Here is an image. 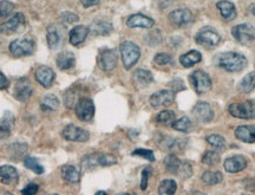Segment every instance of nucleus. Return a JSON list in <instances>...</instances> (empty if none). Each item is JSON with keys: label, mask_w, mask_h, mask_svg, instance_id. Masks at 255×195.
<instances>
[{"label": "nucleus", "mask_w": 255, "mask_h": 195, "mask_svg": "<svg viewBox=\"0 0 255 195\" xmlns=\"http://www.w3.org/2000/svg\"><path fill=\"white\" fill-rule=\"evenodd\" d=\"M216 65L228 72H240L247 66L246 57L238 52H223L216 56Z\"/></svg>", "instance_id": "1"}, {"label": "nucleus", "mask_w": 255, "mask_h": 195, "mask_svg": "<svg viewBox=\"0 0 255 195\" xmlns=\"http://www.w3.org/2000/svg\"><path fill=\"white\" fill-rule=\"evenodd\" d=\"M121 56H122V60L124 66L127 70H130L135 64L138 62L139 57H141V50L132 41H123L121 44Z\"/></svg>", "instance_id": "2"}, {"label": "nucleus", "mask_w": 255, "mask_h": 195, "mask_svg": "<svg viewBox=\"0 0 255 195\" xmlns=\"http://www.w3.org/2000/svg\"><path fill=\"white\" fill-rule=\"evenodd\" d=\"M228 111L232 116L241 120H252L255 118V101H246L242 103H233L228 107Z\"/></svg>", "instance_id": "3"}, {"label": "nucleus", "mask_w": 255, "mask_h": 195, "mask_svg": "<svg viewBox=\"0 0 255 195\" xmlns=\"http://www.w3.org/2000/svg\"><path fill=\"white\" fill-rule=\"evenodd\" d=\"M9 52L12 56L20 58V57L30 56L34 51V41L31 38H21L11 41L8 46Z\"/></svg>", "instance_id": "4"}, {"label": "nucleus", "mask_w": 255, "mask_h": 195, "mask_svg": "<svg viewBox=\"0 0 255 195\" xmlns=\"http://www.w3.org/2000/svg\"><path fill=\"white\" fill-rule=\"evenodd\" d=\"M75 113L78 120L83 122H90L95 116V104L88 97H81L75 107Z\"/></svg>", "instance_id": "5"}, {"label": "nucleus", "mask_w": 255, "mask_h": 195, "mask_svg": "<svg viewBox=\"0 0 255 195\" xmlns=\"http://www.w3.org/2000/svg\"><path fill=\"white\" fill-rule=\"evenodd\" d=\"M220 40H221V37L213 27H203L196 34V43L201 46L207 47V49L219 45Z\"/></svg>", "instance_id": "6"}, {"label": "nucleus", "mask_w": 255, "mask_h": 195, "mask_svg": "<svg viewBox=\"0 0 255 195\" xmlns=\"http://www.w3.org/2000/svg\"><path fill=\"white\" fill-rule=\"evenodd\" d=\"M189 81L194 85L197 94H206L212 89V79L202 70H196L191 73Z\"/></svg>", "instance_id": "7"}, {"label": "nucleus", "mask_w": 255, "mask_h": 195, "mask_svg": "<svg viewBox=\"0 0 255 195\" xmlns=\"http://www.w3.org/2000/svg\"><path fill=\"white\" fill-rule=\"evenodd\" d=\"M47 45L51 50H58L64 44V28L59 24H52L46 30Z\"/></svg>", "instance_id": "8"}, {"label": "nucleus", "mask_w": 255, "mask_h": 195, "mask_svg": "<svg viewBox=\"0 0 255 195\" xmlns=\"http://www.w3.org/2000/svg\"><path fill=\"white\" fill-rule=\"evenodd\" d=\"M232 34L239 43L247 45L255 39V28L251 24H240L233 27Z\"/></svg>", "instance_id": "9"}, {"label": "nucleus", "mask_w": 255, "mask_h": 195, "mask_svg": "<svg viewBox=\"0 0 255 195\" xmlns=\"http://www.w3.org/2000/svg\"><path fill=\"white\" fill-rule=\"evenodd\" d=\"M63 137L66 141H71V142H87L90 139V135L83 128H79L75 124H68L63 129Z\"/></svg>", "instance_id": "10"}, {"label": "nucleus", "mask_w": 255, "mask_h": 195, "mask_svg": "<svg viewBox=\"0 0 255 195\" xmlns=\"http://www.w3.org/2000/svg\"><path fill=\"white\" fill-rule=\"evenodd\" d=\"M33 94V88H32L31 82L27 78H19L15 82L13 96L15 100L19 102H26Z\"/></svg>", "instance_id": "11"}, {"label": "nucleus", "mask_w": 255, "mask_h": 195, "mask_svg": "<svg viewBox=\"0 0 255 195\" xmlns=\"http://www.w3.org/2000/svg\"><path fill=\"white\" fill-rule=\"evenodd\" d=\"M25 25V15L23 13L14 14L5 23L0 24V34H12L20 31Z\"/></svg>", "instance_id": "12"}, {"label": "nucleus", "mask_w": 255, "mask_h": 195, "mask_svg": "<svg viewBox=\"0 0 255 195\" xmlns=\"http://www.w3.org/2000/svg\"><path fill=\"white\" fill-rule=\"evenodd\" d=\"M169 21L176 26H183L194 20V15L188 8H177L169 13Z\"/></svg>", "instance_id": "13"}, {"label": "nucleus", "mask_w": 255, "mask_h": 195, "mask_svg": "<svg viewBox=\"0 0 255 195\" xmlns=\"http://www.w3.org/2000/svg\"><path fill=\"white\" fill-rule=\"evenodd\" d=\"M194 116L196 117L197 121L203 123H208L214 117V111H213L212 107L207 103V102H199L193 109Z\"/></svg>", "instance_id": "14"}, {"label": "nucleus", "mask_w": 255, "mask_h": 195, "mask_svg": "<svg viewBox=\"0 0 255 195\" xmlns=\"http://www.w3.org/2000/svg\"><path fill=\"white\" fill-rule=\"evenodd\" d=\"M34 77L41 86L47 89L52 85L53 81H55L56 73L49 66H39L34 72Z\"/></svg>", "instance_id": "15"}, {"label": "nucleus", "mask_w": 255, "mask_h": 195, "mask_svg": "<svg viewBox=\"0 0 255 195\" xmlns=\"http://www.w3.org/2000/svg\"><path fill=\"white\" fill-rule=\"evenodd\" d=\"M117 65V53L115 50L105 49L101 51L100 66L104 71H111Z\"/></svg>", "instance_id": "16"}, {"label": "nucleus", "mask_w": 255, "mask_h": 195, "mask_svg": "<svg viewBox=\"0 0 255 195\" xmlns=\"http://www.w3.org/2000/svg\"><path fill=\"white\" fill-rule=\"evenodd\" d=\"M175 100V95L173 91L170 90H161L158 92H155L150 97V104L152 108H159L165 107V105L171 104Z\"/></svg>", "instance_id": "17"}, {"label": "nucleus", "mask_w": 255, "mask_h": 195, "mask_svg": "<svg viewBox=\"0 0 255 195\" xmlns=\"http://www.w3.org/2000/svg\"><path fill=\"white\" fill-rule=\"evenodd\" d=\"M223 166L228 173H239L247 167V159L242 155H234L226 160Z\"/></svg>", "instance_id": "18"}, {"label": "nucleus", "mask_w": 255, "mask_h": 195, "mask_svg": "<svg viewBox=\"0 0 255 195\" xmlns=\"http://www.w3.org/2000/svg\"><path fill=\"white\" fill-rule=\"evenodd\" d=\"M154 19L146 17L144 14L137 13L132 14L128 18L127 25L129 27H142V28H150L154 26Z\"/></svg>", "instance_id": "19"}, {"label": "nucleus", "mask_w": 255, "mask_h": 195, "mask_svg": "<svg viewBox=\"0 0 255 195\" xmlns=\"http://www.w3.org/2000/svg\"><path fill=\"white\" fill-rule=\"evenodd\" d=\"M89 32H90L89 27L84 26V25H78V26L73 27L69 33L70 43H71L73 46L81 45L83 41L87 39Z\"/></svg>", "instance_id": "20"}, {"label": "nucleus", "mask_w": 255, "mask_h": 195, "mask_svg": "<svg viewBox=\"0 0 255 195\" xmlns=\"http://www.w3.org/2000/svg\"><path fill=\"white\" fill-rule=\"evenodd\" d=\"M18 172L13 166H0V181L4 185H12L18 181Z\"/></svg>", "instance_id": "21"}, {"label": "nucleus", "mask_w": 255, "mask_h": 195, "mask_svg": "<svg viewBox=\"0 0 255 195\" xmlns=\"http://www.w3.org/2000/svg\"><path fill=\"white\" fill-rule=\"evenodd\" d=\"M14 126V116L9 111H6L4 116L0 120V140H5L9 137L12 128Z\"/></svg>", "instance_id": "22"}, {"label": "nucleus", "mask_w": 255, "mask_h": 195, "mask_svg": "<svg viewBox=\"0 0 255 195\" xmlns=\"http://www.w3.org/2000/svg\"><path fill=\"white\" fill-rule=\"evenodd\" d=\"M89 30L95 36H107L113 31V24L109 20H105V19H97L91 24Z\"/></svg>", "instance_id": "23"}, {"label": "nucleus", "mask_w": 255, "mask_h": 195, "mask_svg": "<svg viewBox=\"0 0 255 195\" xmlns=\"http://www.w3.org/2000/svg\"><path fill=\"white\" fill-rule=\"evenodd\" d=\"M235 136L238 140L245 143L255 142V126H241L235 130Z\"/></svg>", "instance_id": "24"}, {"label": "nucleus", "mask_w": 255, "mask_h": 195, "mask_svg": "<svg viewBox=\"0 0 255 195\" xmlns=\"http://www.w3.org/2000/svg\"><path fill=\"white\" fill-rule=\"evenodd\" d=\"M75 55L72 52H70V51H64V52L59 53L58 57H57V66L60 70L71 69L75 65Z\"/></svg>", "instance_id": "25"}, {"label": "nucleus", "mask_w": 255, "mask_h": 195, "mask_svg": "<svg viewBox=\"0 0 255 195\" xmlns=\"http://www.w3.org/2000/svg\"><path fill=\"white\" fill-rule=\"evenodd\" d=\"M218 8L220 9V13L226 20H233V19L237 18V9H235V6L231 1H219Z\"/></svg>", "instance_id": "26"}, {"label": "nucleus", "mask_w": 255, "mask_h": 195, "mask_svg": "<svg viewBox=\"0 0 255 195\" xmlns=\"http://www.w3.org/2000/svg\"><path fill=\"white\" fill-rule=\"evenodd\" d=\"M62 178L69 184H78L81 180V173L71 165H65L62 168Z\"/></svg>", "instance_id": "27"}, {"label": "nucleus", "mask_w": 255, "mask_h": 195, "mask_svg": "<svg viewBox=\"0 0 255 195\" xmlns=\"http://www.w3.org/2000/svg\"><path fill=\"white\" fill-rule=\"evenodd\" d=\"M201 59H202V56H201L199 51L193 50L181 56L180 63L182 64V66H184V68H190V66L195 65V64L201 62Z\"/></svg>", "instance_id": "28"}, {"label": "nucleus", "mask_w": 255, "mask_h": 195, "mask_svg": "<svg viewBox=\"0 0 255 195\" xmlns=\"http://www.w3.org/2000/svg\"><path fill=\"white\" fill-rule=\"evenodd\" d=\"M254 88H255V71H252L241 79V82L239 83L238 85V90L240 92H244V94H248V92L254 90Z\"/></svg>", "instance_id": "29"}, {"label": "nucleus", "mask_w": 255, "mask_h": 195, "mask_svg": "<svg viewBox=\"0 0 255 195\" xmlns=\"http://www.w3.org/2000/svg\"><path fill=\"white\" fill-rule=\"evenodd\" d=\"M41 110L44 111H55L59 108V100L58 97L52 94L45 95L41 98L40 102Z\"/></svg>", "instance_id": "30"}, {"label": "nucleus", "mask_w": 255, "mask_h": 195, "mask_svg": "<svg viewBox=\"0 0 255 195\" xmlns=\"http://www.w3.org/2000/svg\"><path fill=\"white\" fill-rule=\"evenodd\" d=\"M133 79L139 86H146L152 82V73L145 69H137L133 72Z\"/></svg>", "instance_id": "31"}, {"label": "nucleus", "mask_w": 255, "mask_h": 195, "mask_svg": "<svg viewBox=\"0 0 255 195\" xmlns=\"http://www.w3.org/2000/svg\"><path fill=\"white\" fill-rule=\"evenodd\" d=\"M177 190L176 182L171 179H165L159 184L158 195H175Z\"/></svg>", "instance_id": "32"}, {"label": "nucleus", "mask_w": 255, "mask_h": 195, "mask_svg": "<svg viewBox=\"0 0 255 195\" xmlns=\"http://www.w3.org/2000/svg\"><path fill=\"white\" fill-rule=\"evenodd\" d=\"M100 156L101 154H89L82 159V168L84 171H92L100 166Z\"/></svg>", "instance_id": "33"}, {"label": "nucleus", "mask_w": 255, "mask_h": 195, "mask_svg": "<svg viewBox=\"0 0 255 195\" xmlns=\"http://www.w3.org/2000/svg\"><path fill=\"white\" fill-rule=\"evenodd\" d=\"M202 181L205 182L208 186H214V185L220 184L223 180L222 174L220 172H213V171H207L202 174Z\"/></svg>", "instance_id": "34"}, {"label": "nucleus", "mask_w": 255, "mask_h": 195, "mask_svg": "<svg viewBox=\"0 0 255 195\" xmlns=\"http://www.w3.org/2000/svg\"><path fill=\"white\" fill-rule=\"evenodd\" d=\"M206 140L215 149V152H223L226 149V140L221 135L213 134V135L207 136Z\"/></svg>", "instance_id": "35"}, {"label": "nucleus", "mask_w": 255, "mask_h": 195, "mask_svg": "<svg viewBox=\"0 0 255 195\" xmlns=\"http://www.w3.org/2000/svg\"><path fill=\"white\" fill-rule=\"evenodd\" d=\"M181 162H182V161H181V160L178 159L176 155H174V154L168 155L167 158L164 159L165 168H167V171L169 173H173V174H177L178 169H180Z\"/></svg>", "instance_id": "36"}, {"label": "nucleus", "mask_w": 255, "mask_h": 195, "mask_svg": "<svg viewBox=\"0 0 255 195\" xmlns=\"http://www.w3.org/2000/svg\"><path fill=\"white\" fill-rule=\"evenodd\" d=\"M8 150L14 159H19L26 154L28 150V146L26 143L15 142V143H12L11 146H8Z\"/></svg>", "instance_id": "37"}, {"label": "nucleus", "mask_w": 255, "mask_h": 195, "mask_svg": "<svg viewBox=\"0 0 255 195\" xmlns=\"http://www.w3.org/2000/svg\"><path fill=\"white\" fill-rule=\"evenodd\" d=\"M156 121L159 124H163V126H173L175 122V114L171 110H163L161 111L156 117Z\"/></svg>", "instance_id": "38"}, {"label": "nucleus", "mask_w": 255, "mask_h": 195, "mask_svg": "<svg viewBox=\"0 0 255 195\" xmlns=\"http://www.w3.org/2000/svg\"><path fill=\"white\" fill-rule=\"evenodd\" d=\"M24 165H25V167L28 168L30 171H32L33 173H36V174H38V175L43 174V173L45 172V169H44L43 166H41L39 162H38L37 160L33 159V158H26V159H25Z\"/></svg>", "instance_id": "39"}, {"label": "nucleus", "mask_w": 255, "mask_h": 195, "mask_svg": "<svg viewBox=\"0 0 255 195\" xmlns=\"http://www.w3.org/2000/svg\"><path fill=\"white\" fill-rule=\"evenodd\" d=\"M202 162L207 166H215L220 162V155L218 152L215 150H209V152H206L205 155L202 158Z\"/></svg>", "instance_id": "40"}, {"label": "nucleus", "mask_w": 255, "mask_h": 195, "mask_svg": "<svg viewBox=\"0 0 255 195\" xmlns=\"http://www.w3.org/2000/svg\"><path fill=\"white\" fill-rule=\"evenodd\" d=\"M191 126L190 123V120L188 117H181L180 120L175 121V122L173 123V127L175 130H177V132H182V133H187L188 130H189V128Z\"/></svg>", "instance_id": "41"}, {"label": "nucleus", "mask_w": 255, "mask_h": 195, "mask_svg": "<svg viewBox=\"0 0 255 195\" xmlns=\"http://www.w3.org/2000/svg\"><path fill=\"white\" fill-rule=\"evenodd\" d=\"M191 174H193V167H191V165L189 164V162L188 161L181 162L180 169H178V172H177L178 177H181L183 179H188L191 177Z\"/></svg>", "instance_id": "42"}, {"label": "nucleus", "mask_w": 255, "mask_h": 195, "mask_svg": "<svg viewBox=\"0 0 255 195\" xmlns=\"http://www.w3.org/2000/svg\"><path fill=\"white\" fill-rule=\"evenodd\" d=\"M14 4L11 1H0V18H6L13 12Z\"/></svg>", "instance_id": "43"}, {"label": "nucleus", "mask_w": 255, "mask_h": 195, "mask_svg": "<svg viewBox=\"0 0 255 195\" xmlns=\"http://www.w3.org/2000/svg\"><path fill=\"white\" fill-rule=\"evenodd\" d=\"M132 156H141V158L148 160V161L154 162L155 161V155L152 153V150L149 149H136L131 153Z\"/></svg>", "instance_id": "44"}, {"label": "nucleus", "mask_w": 255, "mask_h": 195, "mask_svg": "<svg viewBox=\"0 0 255 195\" xmlns=\"http://www.w3.org/2000/svg\"><path fill=\"white\" fill-rule=\"evenodd\" d=\"M154 62L157 64V65H168V64H173V57L168 55V53L161 52L155 56Z\"/></svg>", "instance_id": "45"}, {"label": "nucleus", "mask_w": 255, "mask_h": 195, "mask_svg": "<svg viewBox=\"0 0 255 195\" xmlns=\"http://www.w3.org/2000/svg\"><path fill=\"white\" fill-rule=\"evenodd\" d=\"M116 164H117V160L114 155L101 154V156H100V166H103V167H109V166H114Z\"/></svg>", "instance_id": "46"}, {"label": "nucleus", "mask_w": 255, "mask_h": 195, "mask_svg": "<svg viewBox=\"0 0 255 195\" xmlns=\"http://www.w3.org/2000/svg\"><path fill=\"white\" fill-rule=\"evenodd\" d=\"M60 19H62L63 21H65V23L68 24H71V23H77L79 20V17L77 14L72 13V12H63L62 14H60Z\"/></svg>", "instance_id": "47"}, {"label": "nucleus", "mask_w": 255, "mask_h": 195, "mask_svg": "<svg viewBox=\"0 0 255 195\" xmlns=\"http://www.w3.org/2000/svg\"><path fill=\"white\" fill-rule=\"evenodd\" d=\"M151 174V169L150 168H144L142 172V180H141V190L145 191L146 187H148V180L149 177Z\"/></svg>", "instance_id": "48"}, {"label": "nucleus", "mask_w": 255, "mask_h": 195, "mask_svg": "<svg viewBox=\"0 0 255 195\" xmlns=\"http://www.w3.org/2000/svg\"><path fill=\"white\" fill-rule=\"evenodd\" d=\"M37 193H38V185L33 184V182L28 184L24 190H21V194L23 195H36Z\"/></svg>", "instance_id": "49"}, {"label": "nucleus", "mask_w": 255, "mask_h": 195, "mask_svg": "<svg viewBox=\"0 0 255 195\" xmlns=\"http://www.w3.org/2000/svg\"><path fill=\"white\" fill-rule=\"evenodd\" d=\"M9 85V82L8 79L6 78V76L0 71V90H5V89H7Z\"/></svg>", "instance_id": "50"}, {"label": "nucleus", "mask_w": 255, "mask_h": 195, "mask_svg": "<svg viewBox=\"0 0 255 195\" xmlns=\"http://www.w3.org/2000/svg\"><path fill=\"white\" fill-rule=\"evenodd\" d=\"M81 2L84 7H90V6H96L100 4V1H85V0H82Z\"/></svg>", "instance_id": "51"}, {"label": "nucleus", "mask_w": 255, "mask_h": 195, "mask_svg": "<svg viewBox=\"0 0 255 195\" xmlns=\"http://www.w3.org/2000/svg\"><path fill=\"white\" fill-rule=\"evenodd\" d=\"M189 195H207V194H205V193H202V192H193V193H190Z\"/></svg>", "instance_id": "52"}, {"label": "nucleus", "mask_w": 255, "mask_h": 195, "mask_svg": "<svg viewBox=\"0 0 255 195\" xmlns=\"http://www.w3.org/2000/svg\"><path fill=\"white\" fill-rule=\"evenodd\" d=\"M0 195H13V194L9 193V192H6V191H4V192H0Z\"/></svg>", "instance_id": "53"}, {"label": "nucleus", "mask_w": 255, "mask_h": 195, "mask_svg": "<svg viewBox=\"0 0 255 195\" xmlns=\"http://www.w3.org/2000/svg\"><path fill=\"white\" fill-rule=\"evenodd\" d=\"M95 195H108V194L105 193V192H103V191H100V192H97V193H96Z\"/></svg>", "instance_id": "54"}, {"label": "nucleus", "mask_w": 255, "mask_h": 195, "mask_svg": "<svg viewBox=\"0 0 255 195\" xmlns=\"http://www.w3.org/2000/svg\"><path fill=\"white\" fill-rule=\"evenodd\" d=\"M252 12H253V14L255 15V5L253 6V7H252Z\"/></svg>", "instance_id": "55"}, {"label": "nucleus", "mask_w": 255, "mask_h": 195, "mask_svg": "<svg viewBox=\"0 0 255 195\" xmlns=\"http://www.w3.org/2000/svg\"><path fill=\"white\" fill-rule=\"evenodd\" d=\"M117 195H129L128 193H120V194H117Z\"/></svg>", "instance_id": "56"}]
</instances>
